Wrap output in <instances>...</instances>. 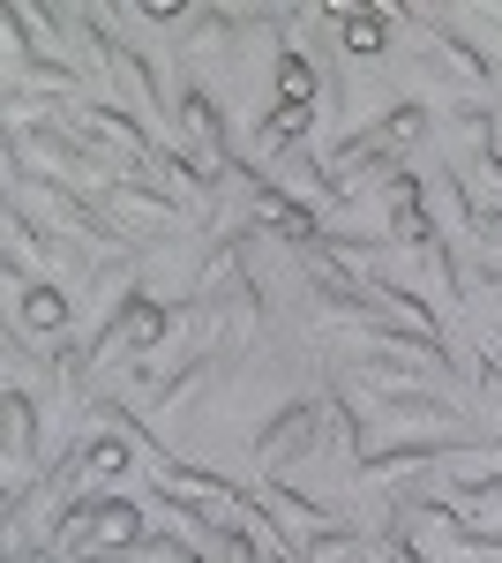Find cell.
<instances>
[{
  "mask_svg": "<svg viewBox=\"0 0 502 563\" xmlns=\"http://www.w3.org/2000/svg\"><path fill=\"white\" fill-rule=\"evenodd\" d=\"M0 413H8V488H23V466H38V406L23 384H8Z\"/></svg>",
  "mask_w": 502,
  "mask_h": 563,
  "instance_id": "6",
  "label": "cell"
},
{
  "mask_svg": "<svg viewBox=\"0 0 502 563\" xmlns=\"http://www.w3.org/2000/svg\"><path fill=\"white\" fill-rule=\"evenodd\" d=\"M472 233H480V241H495V249H502V211H480V218H472Z\"/></svg>",
  "mask_w": 502,
  "mask_h": 563,
  "instance_id": "22",
  "label": "cell"
},
{
  "mask_svg": "<svg viewBox=\"0 0 502 563\" xmlns=\"http://www.w3.org/2000/svg\"><path fill=\"white\" fill-rule=\"evenodd\" d=\"M15 166H31V174L60 180V188H113L121 174H105L98 166V151L76 143L68 129H53V121H31V129H15V151H8Z\"/></svg>",
  "mask_w": 502,
  "mask_h": 563,
  "instance_id": "1",
  "label": "cell"
},
{
  "mask_svg": "<svg viewBox=\"0 0 502 563\" xmlns=\"http://www.w3.org/2000/svg\"><path fill=\"white\" fill-rule=\"evenodd\" d=\"M278 90H286V106H315V68L300 60L293 45L278 53Z\"/></svg>",
  "mask_w": 502,
  "mask_h": 563,
  "instance_id": "15",
  "label": "cell"
},
{
  "mask_svg": "<svg viewBox=\"0 0 502 563\" xmlns=\"http://www.w3.org/2000/svg\"><path fill=\"white\" fill-rule=\"evenodd\" d=\"M300 563H360V533H345V526H308V533H300Z\"/></svg>",
  "mask_w": 502,
  "mask_h": 563,
  "instance_id": "12",
  "label": "cell"
},
{
  "mask_svg": "<svg viewBox=\"0 0 502 563\" xmlns=\"http://www.w3.org/2000/svg\"><path fill=\"white\" fill-rule=\"evenodd\" d=\"M180 135L188 143H203L210 151V166H241V143H233V129H225V113H217V98L210 90H180Z\"/></svg>",
  "mask_w": 502,
  "mask_h": 563,
  "instance_id": "4",
  "label": "cell"
},
{
  "mask_svg": "<svg viewBox=\"0 0 502 563\" xmlns=\"http://www.w3.org/2000/svg\"><path fill=\"white\" fill-rule=\"evenodd\" d=\"M105 196H113V211H127V218H150V225H172V218H180V196H172V188H143V180H113Z\"/></svg>",
  "mask_w": 502,
  "mask_h": 563,
  "instance_id": "9",
  "label": "cell"
},
{
  "mask_svg": "<svg viewBox=\"0 0 502 563\" xmlns=\"http://www.w3.org/2000/svg\"><path fill=\"white\" fill-rule=\"evenodd\" d=\"M127 459H135L127 443H113V435H90V474H121Z\"/></svg>",
  "mask_w": 502,
  "mask_h": 563,
  "instance_id": "20",
  "label": "cell"
},
{
  "mask_svg": "<svg viewBox=\"0 0 502 563\" xmlns=\"http://www.w3.org/2000/svg\"><path fill=\"white\" fill-rule=\"evenodd\" d=\"M113 76H121L158 121H166V84H158V68H150V53H135V45H113Z\"/></svg>",
  "mask_w": 502,
  "mask_h": 563,
  "instance_id": "10",
  "label": "cell"
},
{
  "mask_svg": "<svg viewBox=\"0 0 502 563\" xmlns=\"http://www.w3.org/2000/svg\"><path fill=\"white\" fill-rule=\"evenodd\" d=\"M376 421L382 429H413V435H458V406L443 390H398V384H376Z\"/></svg>",
  "mask_w": 502,
  "mask_h": 563,
  "instance_id": "3",
  "label": "cell"
},
{
  "mask_svg": "<svg viewBox=\"0 0 502 563\" xmlns=\"http://www.w3.org/2000/svg\"><path fill=\"white\" fill-rule=\"evenodd\" d=\"M420 256L435 263V278H443V286H450V301H465V271H458V249H450V241H435V249H420Z\"/></svg>",
  "mask_w": 502,
  "mask_h": 563,
  "instance_id": "19",
  "label": "cell"
},
{
  "mask_svg": "<svg viewBox=\"0 0 502 563\" xmlns=\"http://www.w3.org/2000/svg\"><path fill=\"white\" fill-rule=\"evenodd\" d=\"M241 353H248V339H225L217 353H196V361H188V368H180L166 390H150V413H180V406H188V398H196L203 384L233 376V368H241Z\"/></svg>",
  "mask_w": 502,
  "mask_h": 563,
  "instance_id": "5",
  "label": "cell"
},
{
  "mask_svg": "<svg viewBox=\"0 0 502 563\" xmlns=\"http://www.w3.org/2000/svg\"><path fill=\"white\" fill-rule=\"evenodd\" d=\"M495 331H502V323H495Z\"/></svg>",
  "mask_w": 502,
  "mask_h": 563,
  "instance_id": "26",
  "label": "cell"
},
{
  "mask_svg": "<svg viewBox=\"0 0 502 563\" xmlns=\"http://www.w3.org/2000/svg\"><path fill=\"white\" fill-rule=\"evenodd\" d=\"M405 15H413V23H427V38L443 45V53H450V60H458L465 76H472V84H488V60H480V53H472V45L458 38V31H450V23H443V15H435V8H405Z\"/></svg>",
  "mask_w": 502,
  "mask_h": 563,
  "instance_id": "13",
  "label": "cell"
},
{
  "mask_svg": "<svg viewBox=\"0 0 502 563\" xmlns=\"http://www.w3.org/2000/svg\"><path fill=\"white\" fill-rule=\"evenodd\" d=\"M465 511H502V474H472V481H458L450 488Z\"/></svg>",
  "mask_w": 502,
  "mask_h": 563,
  "instance_id": "18",
  "label": "cell"
},
{
  "mask_svg": "<svg viewBox=\"0 0 502 563\" xmlns=\"http://www.w3.org/2000/svg\"><path fill=\"white\" fill-rule=\"evenodd\" d=\"M382 38H390L382 31V8H345V45L353 53H382Z\"/></svg>",
  "mask_w": 502,
  "mask_h": 563,
  "instance_id": "17",
  "label": "cell"
},
{
  "mask_svg": "<svg viewBox=\"0 0 502 563\" xmlns=\"http://www.w3.org/2000/svg\"><path fill=\"white\" fill-rule=\"evenodd\" d=\"M263 563H286V556H278V541H270V556H263Z\"/></svg>",
  "mask_w": 502,
  "mask_h": 563,
  "instance_id": "25",
  "label": "cell"
},
{
  "mask_svg": "<svg viewBox=\"0 0 502 563\" xmlns=\"http://www.w3.org/2000/svg\"><path fill=\"white\" fill-rule=\"evenodd\" d=\"M390 241H405V249H435V218H427V188L413 174L390 180Z\"/></svg>",
  "mask_w": 502,
  "mask_h": 563,
  "instance_id": "7",
  "label": "cell"
},
{
  "mask_svg": "<svg viewBox=\"0 0 502 563\" xmlns=\"http://www.w3.org/2000/svg\"><path fill=\"white\" fill-rule=\"evenodd\" d=\"M158 488H180V496H203V504H255L241 481H225V474H210V466H180V459H158Z\"/></svg>",
  "mask_w": 502,
  "mask_h": 563,
  "instance_id": "8",
  "label": "cell"
},
{
  "mask_svg": "<svg viewBox=\"0 0 502 563\" xmlns=\"http://www.w3.org/2000/svg\"><path fill=\"white\" fill-rule=\"evenodd\" d=\"M472 384H480V398L495 406V421H502V361H480V376H472Z\"/></svg>",
  "mask_w": 502,
  "mask_h": 563,
  "instance_id": "21",
  "label": "cell"
},
{
  "mask_svg": "<svg viewBox=\"0 0 502 563\" xmlns=\"http://www.w3.org/2000/svg\"><path fill=\"white\" fill-rule=\"evenodd\" d=\"M315 435H323V398H300L278 421H263V429H255V466H263V481H278L286 466H300V459L315 451Z\"/></svg>",
  "mask_w": 502,
  "mask_h": 563,
  "instance_id": "2",
  "label": "cell"
},
{
  "mask_svg": "<svg viewBox=\"0 0 502 563\" xmlns=\"http://www.w3.org/2000/svg\"><path fill=\"white\" fill-rule=\"evenodd\" d=\"M8 563H53V549H45V541H31V549L15 541V549H8Z\"/></svg>",
  "mask_w": 502,
  "mask_h": 563,
  "instance_id": "23",
  "label": "cell"
},
{
  "mask_svg": "<svg viewBox=\"0 0 502 563\" xmlns=\"http://www.w3.org/2000/svg\"><path fill=\"white\" fill-rule=\"evenodd\" d=\"M83 129L113 135V143H127L135 158H166V143H150V129H135L127 113H113V106H83Z\"/></svg>",
  "mask_w": 502,
  "mask_h": 563,
  "instance_id": "11",
  "label": "cell"
},
{
  "mask_svg": "<svg viewBox=\"0 0 502 563\" xmlns=\"http://www.w3.org/2000/svg\"><path fill=\"white\" fill-rule=\"evenodd\" d=\"M90 368H98V361H90V346H60V353H53V376H60V390H68V398H90Z\"/></svg>",
  "mask_w": 502,
  "mask_h": 563,
  "instance_id": "16",
  "label": "cell"
},
{
  "mask_svg": "<svg viewBox=\"0 0 502 563\" xmlns=\"http://www.w3.org/2000/svg\"><path fill=\"white\" fill-rule=\"evenodd\" d=\"M15 316H23L31 331H60V323H68V294H60V286H23Z\"/></svg>",
  "mask_w": 502,
  "mask_h": 563,
  "instance_id": "14",
  "label": "cell"
},
{
  "mask_svg": "<svg viewBox=\"0 0 502 563\" xmlns=\"http://www.w3.org/2000/svg\"><path fill=\"white\" fill-rule=\"evenodd\" d=\"M480 286H502V263H480Z\"/></svg>",
  "mask_w": 502,
  "mask_h": 563,
  "instance_id": "24",
  "label": "cell"
}]
</instances>
